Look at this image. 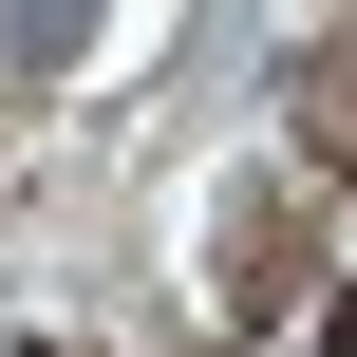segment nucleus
I'll use <instances>...</instances> for the list:
<instances>
[{
	"label": "nucleus",
	"mask_w": 357,
	"mask_h": 357,
	"mask_svg": "<svg viewBox=\"0 0 357 357\" xmlns=\"http://www.w3.org/2000/svg\"><path fill=\"white\" fill-rule=\"evenodd\" d=\"M339 357H357V301H339Z\"/></svg>",
	"instance_id": "obj_1"
}]
</instances>
